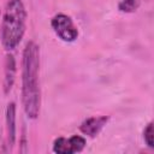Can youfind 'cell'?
Segmentation results:
<instances>
[{"mask_svg": "<svg viewBox=\"0 0 154 154\" xmlns=\"http://www.w3.org/2000/svg\"><path fill=\"white\" fill-rule=\"evenodd\" d=\"M108 119H109V118H108L107 116L89 117V118L84 119V120L81 123V125H79V131H81L83 135L94 138V137H96V136L101 132V130H102V129L105 128V125L107 124Z\"/></svg>", "mask_w": 154, "mask_h": 154, "instance_id": "5", "label": "cell"}, {"mask_svg": "<svg viewBox=\"0 0 154 154\" xmlns=\"http://www.w3.org/2000/svg\"><path fill=\"white\" fill-rule=\"evenodd\" d=\"M87 141L81 135H72L70 137L59 136L53 141L52 150L57 154H75L84 149Z\"/></svg>", "mask_w": 154, "mask_h": 154, "instance_id": "4", "label": "cell"}, {"mask_svg": "<svg viewBox=\"0 0 154 154\" xmlns=\"http://www.w3.org/2000/svg\"><path fill=\"white\" fill-rule=\"evenodd\" d=\"M40 47L35 41L26 42L22 53V106L29 119H36L41 109Z\"/></svg>", "mask_w": 154, "mask_h": 154, "instance_id": "1", "label": "cell"}, {"mask_svg": "<svg viewBox=\"0 0 154 154\" xmlns=\"http://www.w3.org/2000/svg\"><path fill=\"white\" fill-rule=\"evenodd\" d=\"M28 13L22 0H7L0 24V41L11 52L18 47L26 29Z\"/></svg>", "mask_w": 154, "mask_h": 154, "instance_id": "2", "label": "cell"}, {"mask_svg": "<svg viewBox=\"0 0 154 154\" xmlns=\"http://www.w3.org/2000/svg\"><path fill=\"white\" fill-rule=\"evenodd\" d=\"M16 103L10 102L6 107V113H5V123H6V140H7V146L10 149L14 146L16 142Z\"/></svg>", "mask_w": 154, "mask_h": 154, "instance_id": "7", "label": "cell"}, {"mask_svg": "<svg viewBox=\"0 0 154 154\" xmlns=\"http://www.w3.org/2000/svg\"><path fill=\"white\" fill-rule=\"evenodd\" d=\"M51 26L54 34L64 42L71 43L78 38V28L72 18L65 13H58L51 19Z\"/></svg>", "mask_w": 154, "mask_h": 154, "instance_id": "3", "label": "cell"}, {"mask_svg": "<svg viewBox=\"0 0 154 154\" xmlns=\"http://www.w3.org/2000/svg\"><path fill=\"white\" fill-rule=\"evenodd\" d=\"M143 140H144V143L149 147V148H153L154 147V131H153V122H149L146 128L143 129Z\"/></svg>", "mask_w": 154, "mask_h": 154, "instance_id": "9", "label": "cell"}, {"mask_svg": "<svg viewBox=\"0 0 154 154\" xmlns=\"http://www.w3.org/2000/svg\"><path fill=\"white\" fill-rule=\"evenodd\" d=\"M141 0H120L118 2V11L123 13H134L138 10Z\"/></svg>", "mask_w": 154, "mask_h": 154, "instance_id": "8", "label": "cell"}, {"mask_svg": "<svg viewBox=\"0 0 154 154\" xmlns=\"http://www.w3.org/2000/svg\"><path fill=\"white\" fill-rule=\"evenodd\" d=\"M16 73H17V63L13 57V54L7 53L5 57L4 61V82H2V88L4 93L8 94L14 84L16 81Z\"/></svg>", "mask_w": 154, "mask_h": 154, "instance_id": "6", "label": "cell"}]
</instances>
